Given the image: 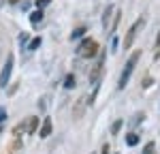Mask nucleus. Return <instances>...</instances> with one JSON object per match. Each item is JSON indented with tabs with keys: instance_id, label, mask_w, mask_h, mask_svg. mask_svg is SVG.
<instances>
[{
	"instance_id": "f257e3e1",
	"label": "nucleus",
	"mask_w": 160,
	"mask_h": 154,
	"mask_svg": "<svg viewBox=\"0 0 160 154\" xmlns=\"http://www.w3.org/2000/svg\"><path fill=\"white\" fill-rule=\"evenodd\" d=\"M141 58V49H137L130 54V58L126 60V66H124V71H122V77H120V88H126V84L130 81V75H132V71H135V66H137V60Z\"/></svg>"
},
{
	"instance_id": "f03ea898",
	"label": "nucleus",
	"mask_w": 160,
	"mask_h": 154,
	"mask_svg": "<svg viewBox=\"0 0 160 154\" xmlns=\"http://www.w3.org/2000/svg\"><path fill=\"white\" fill-rule=\"evenodd\" d=\"M77 54H79L81 58H94V56L98 54V43H96L94 38H83V41L79 43V47H77Z\"/></svg>"
},
{
	"instance_id": "7ed1b4c3",
	"label": "nucleus",
	"mask_w": 160,
	"mask_h": 154,
	"mask_svg": "<svg viewBox=\"0 0 160 154\" xmlns=\"http://www.w3.org/2000/svg\"><path fill=\"white\" fill-rule=\"evenodd\" d=\"M143 26H145V17H139L135 24L130 26V30H128V32H126V37H124V49H130V47H132L137 34H139V30H141Z\"/></svg>"
},
{
	"instance_id": "20e7f679",
	"label": "nucleus",
	"mask_w": 160,
	"mask_h": 154,
	"mask_svg": "<svg viewBox=\"0 0 160 154\" xmlns=\"http://www.w3.org/2000/svg\"><path fill=\"white\" fill-rule=\"evenodd\" d=\"M11 71H13V56L7 58V62L2 66V71H0V88H4L7 84H9V79H11Z\"/></svg>"
},
{
	"instance_id": "39448f33",
	"label": "nucleus",
	"mask_w": 160,
	"mask_h": 154,
	"mask_svg": "<svg viewBox=\"0 0 160 154\" xmlns=\"http://www.w3.org/2000/svg\"><path fill=\"white\" fill-rule=\"evenodd\" d=\"M51 131H53V122H51V118H45L43 120V124H41V131H38V135L45 139V137H49Z\"/></svg>"
},
{
	"instance_id": "423d86ee",
	"label": "nucleus",
	"mask_w": 160,
	"mask_h": 154,
	"mask_svg": "<svg viewBox=\"0 0 160 154\" xmlns=\"http://www.w3.org/2000/svg\"><path fill=\"white\" fill-rule=\"evenodd\" d=\"M37 128H38V118L32 116V118L26 122V133H37Z\"/></svg>"
},
{
	"instance_id": "0eeeda50",
	"label": "nucleus",
	"mask_w": 160,
	"mask_h": 154,
	"mask_svg": "<svg viewBox=\"0 0 160 154\" xmlns=\"http://www.w3.org/2000/svg\"><path fill=\"white\" fill-rule=\"evenodd\" d=\"M88 32V28L86 26H79V28H75L73 32H71V41H77V38H81L83 34Z\"/></svg>"
},
{
	"instance_id": "6e6552de",
	"label": "nucleus",
	"mask_w": 160,
	"mask_h": 154,
	"mask_svg": "<svg viewBox=\"0 0 160 154\" xmlns=\"http://www.w3.org/2000/svg\"><path fill=\"white\" fill-rule=\"evenodd\" d=\"M41 19H43V9H37L34 13H30V24L32 26H37Z\"/></svg>"
},
{
	"instance_id": "1a4fd4ad",
	"label": "nucleus",
	"mask_w": 160,
	"mask_h": 154,
	"mask_svg": "<svg viewBox=\"0 0 160 154\" xmlns=\"http://www.w3.org/2000/svg\"><path fill=\"white\" fill-rule=\"evenodd\" d=\"M113 9H115V7H107V11L102 15V26H105V28L111 26V13H113Z\"/></svg>"
},
{
	"instance_id": "9d476101",
	"label": "nucleus",
	"mask_w": 160,
	"mask_h": 154,
	"mask_svg": "<svg viewBox=\"0 0 160 154\" xmlns=\"http://www.w3.org/2000/svg\"><path fill=\"white\" fill-rule=\"evenodd\" d=\"M126 143H128V146H137V143H139V135L128 133V135H126Z\"/></svg>"
},
{
	"instance_id": "9b49d317",
	"label": "nucleus",
	"mask_w": 160,
	"mask_h": 154,
	"mask_svg": "<svg viewBox=\"0 0 160 154\" xmlns=\"http://www.w3.org/2000/svg\"><path fill=\"white\" fill-rule=\"evenodd\" d=\"M64 88L66 90L75 88V75H66V79H64Z\"/></svg>"
},
{
	"instance_id": "f8f14e48",
	"label": "nucleus",
	"mask_w": 160,
	"mask_h": 154,
	"mask_svg": "<svg viewBox=\"0 0 160 154\" xmlns=\"http://www.w3.org/2000/svg\"><path fill=\"white\" fill-rule=\"evenodd\" d=\"M120 128H122V120H115V122H113V126H111V135H118V133H120Z\"/></svg>"
},
{
	"instance_id": "ddd939ff",
	"label": "nucleus",
	"mask_w": 160,
	"mask_h": 154,
	"mask_svg": "<svg viewBox=\"0 0 160 154\" xmlns=\"http://www.w3.org/2000/svg\"><path fill=\"white\" fill-rule=\"evenodd\" d=\"M41 43H43V41H41V37H34L32 41H30V45H28V49H37V47L41 45Z\"/></svg>"
},
{
	"instance_id": "4468645a",
	"label": "nucleus",
	"mask_w": 160,
	"mask_h": 154,
	"mask_svg": "<svg viewBox=\"0 0 160 154\" xmlns=\"http://www.w3.org/2000/svg\"><path fill=\"white\" fill-rule=\"evenodd\" d=\"M154 148H156V143H154V141H149L148 146H145V150H143V154H154Z\"/></svg>"
},
{
	"instance_id": "2eb2a0df",
	"label": "nucleus",
	"mask_w": 160,
	"mask_h": 154,
	"mask_svg": "<svg viewBox=\"0 0 160 154\" xmlns=\"http://www.w3.org/2000/svg\"><path fill=\"white\" fill-rule=\"evenodd\" d=\"M49 4H51V0H37V9H45Z\"/></svg>"
},
{
	"instance_id": "dca6fc26",
	"label": "nucleus",
	"mask_w": 160,
	"mask_h": 154,
	"mask_svg": "<svg viewBox=\"0 0 160 154\" xmlns=\"http://www.w3.org/2000/svg\"><path fill=\"white\" fill-rule=\"evenodd\" d=\"M22 131H26V122H19V124L15 126V133H22Z\"/></svg>"
},
{
	"instance_id": "f3484780",
	"label": "nucleus",
	"mask_w": 160,
	"mask_h": 154,
	"mask_svg": "<svg viewBox=\"0 0 160 154\" xmlns=\"http://www.w3.org/2000/svg\"><path fill=\"white\" fill-rule=\"evenodd\" d=\"M118 43H120L118 38H113V41H111V51H115V49H118Z\"/></svg>"
},
{
	"instance_id": "a211bd4d",
	"label": "nucleus",
	"mask_w": 160,
	"mask_h": 154,
	"mask_svg": "<svg viewBox=\"0 0 160 154\" xmlns=\"http://www.w3.org/2000/svg\"><path fill=\"white\" fill-rule=\"evenodd\" d=\"M28 38H30V37H28V34H26V32H22V34H19V43H26V41H28Z\"/></svg>"
},
{
	"instance_id": "6ab92c4d",
	"label": "nucleus",
	"mask_w": 160,
	"mask_h": 154,
	"mask_svg": "<svg viewBox=\"0 0 160 154\" xmlns=\"http://www.w3.org/2000/svg\"><path fill=\"white\" fill-rule=\"evenodd\" d=\"M100 154H109V146H107V143L102 146V150H100Z\"/></svg>"
},
{
	"instance_id": "aec40b11",
	"label": "nucleus",
	"mask_w": 160,
	"mask_h": 154,
	"mask_svg": "<svg viewBox=\"0 0 160 154\" xmlns=\"http://www.w3.org/2000/svg\"><path fill=\"white\" fill-rule=\"evenodd\" d=\"M15 92H17V86H11V88H9V94H11V96H13Z\"/></svg>"
},
{
	"instance_id": "412c9836",
	"label": "nucleus",
	"mask_w": 160,
	"mask_h": 154,
	"mask_svg": "<svg viewBox=\"0 0 160 154\" xmlns=\"http://www.w3.org/2000/svg\"><path fill=\"white\" fill-rule=\"evenodd\" d=\"M2 120H7V114H4V109H0V122Z\"/></svg>"
},
{
	"instance_id": "4be33fe9",
	"label": "nucleus",
	"mask_w": 160,
	"mask_h": 154,
	"mask_svg": "<svg viewBox=\"0 0 160 154\" xmlns=\"http://www.w3.org/2000/svg\"><path fill=\"white\" fill-rule=\"evenodd\" d=\"M156 47H160V32H158V37H156Z\"/></svg>"
},
{
	"instance_id": "5701e85b",
	"label": "nucleus",
	"mask_w": 160,
	"mask_h": 154,
	"mask_svg": "<svg viewBox=\"0 0 160 154\" xmlns=\"http://www.w3.org/2000/svg\"><path fill=\"white\" fill-rule=\"evenodd\" d=\"M9 2H11V4H17V2H19V0H9Z\"/></svg>"
},
{
	"instance_id": "b1692460",
	"label": "nucleus",
	"mask_w": 160,
	"mask_h": 154,
	"mask_svg": "<svg viewBox=\"0 0 160 154\" xmlns=\"http://www.w3.org/2000/svg\"><path fill=\"white\" fill-rule=\"evenodd\" d=\"M0 133H2V126H0Z\"/></svg>"
}]
</instances>
